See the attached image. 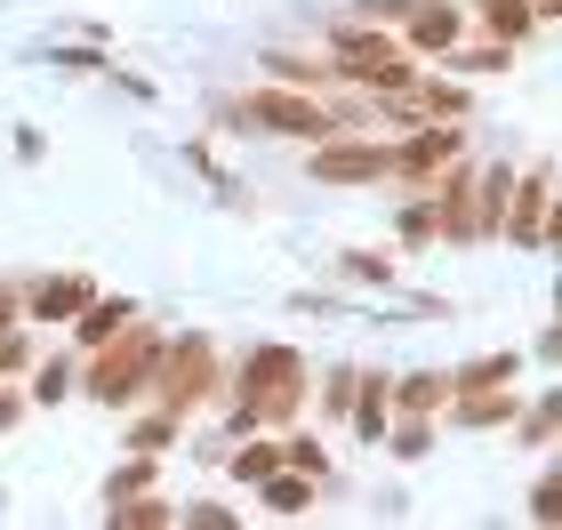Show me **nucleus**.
Masks as SVG:
<instances>
[{
  "label": "nucleus",
  "instance_id": "f03ea898",
  "mask_svg": "<svg viewBox=\"0 0 562 530\" xmlns=\"http://www.w3.org/2000/svg\"><path fill=\"white\" fill-rule=\"evenodd\" d=\"M370 169H386V161L362 154V145H346V154H322V161H314V177H370Z\"/></svg>",
  "mask_w": 562,
  "mask_h": 530
},
{
  "label": "nucleus",
  "instance_id": "f257e3e1",
  "mask_svg": "<svg viewBox=\"0 0 562 530\" xmlns=\"http://www.w3.org/2000/svg\"><path fill=\"white\" fill-rule=\"evenodd\" d=\"M249 121H258V129H290V137H314V129H329V121H322V105H305V97H249Z\"/></svg>",
  "mask_w": 562,
  "mask_h": 530
}]
</instances>
